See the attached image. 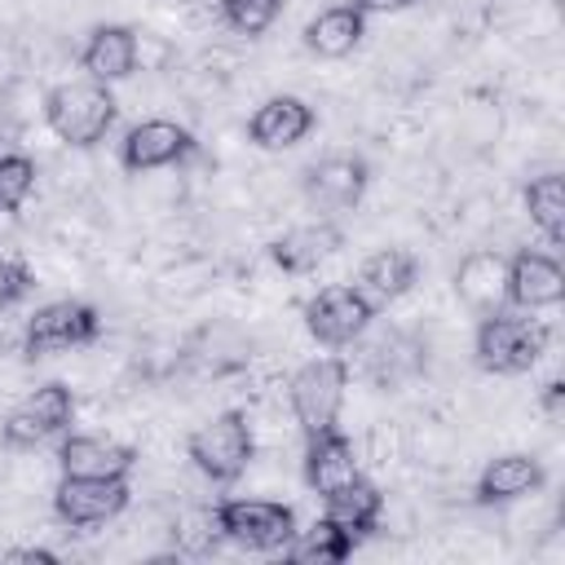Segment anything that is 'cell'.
<instances>
[{
	"instance_id": "1",
	"label": "cell",
	"mask_w": 565,
	"mask_h": 565,
	"mask_svg": "<svg viewBox=\"0 0 565 565\" xmlns=\"http://www.w3.org/2000/svg\"><path fill=\"white\" fill-rule=\"evenodd\" d=\"M40 115L53 128L57 141L88 150L115 128L119 102H115L110 84H102V79H66V84L44 93V110Z\"/></svg>"
},
{
	"instance_id": "2",
	"label": "cell",
	"mask_w": 565,
	"mask_h": 565,
	"mask_svg": "<svg viewBox=\"0 0 565 565\" xmlns=\"http://www.w3.org/2000/svg\"><path fill=\"white\" fill-rule=\"evenodd\" d=\"M547 349V327L534 318H512L503 309L481 313L477 340H472V358L481 371L490 375H521L530 371Z\"/></svg>"
},
{
	"instance_id": "3",
	"label": "cell",
	"mask_w": 565,
	"mask_h": 565,
	"mask_svg": "<svg viewBox=\"0 0 565 565\" xmlns=\"http://www.w3.org/2000/svg\"><path fill=\"white\" fill-rule=\"evenodd\" d=\"M252 450H256V441H252V424H247L243 411H221L216 419L194 428L190 441H185L190 463L216 486L238 481L247 472V463H252Z\"/></svg>"
},
{
	"instance_id": "4",
	"label": "cell",
	"mask_w": 565,
	"mask_h": 565,
	"mask_svg": "<svg viewBox=\"0 0 565 565\" xmlns=\"http://www.w3.org/2000/svg\"><path fill=\"white\" fill-rule=\"evenodd\" d=\"M344 384H349V362L344 358H313L291 375L287 402H291V415H296L305 437L335 428L340 406H344Z\"/></svg>"
},
{
	"instance_id": "5",
	"label": "cell",
	"mask_w": 565,
	"mask_h": 565,
	"mask_svg": "<svg viewBox=\"0 0 565 565\" xmlns=\"http://www.w3.org/2000/svg\"><path fill=\"white\" fill-rule=\"evenodd\" d=\"M300 313H305V331L322 349H344V344L362 340V331L371 327L375 300L358 282H335V287H322L318 296H309Z\"/></svg>"
},
{
	"instance_id": "6",
	"label": "cell",
	"mask_w": 565,
	"mask_h": 565,
	"mask_svg": "<svg viewBox=\"0 0 565 565\" xmlns=\"http://www.w3.org/2000/svg\"><path fill=\"white\" fill-rule=\"evenodd\" d=\"M221 539L247 547V552H282L296 534V512L278 499H221L216 508Z\"/></svg>"
},
{
	"instance_id": "7",
	"label": "cell",
	"mask_w": 565,
	"mask_h": 565,
	"mask_svg": "<svg viewBox=\"0 0 565 565\" xmlns=\"http://www.w3.org/2000/svg\"><path fill=\"white\" fill-rule=\"evenodd\" d=\"M97 335H102V318L88 300H53L26 318L22 349H26V358H49V353L84 349Z\"/></svg>"
},
{
	"instance_id": "8",
	"label": "cell",
	"mask_w": 565,
	"mask_h": 565,
	"mask_svg": "<svg viewBox=\"0 0 565 565\" xmlns=\"http://www.w3.org/2000/svg\"><path fill=\"white\" fill-rule=\"evenodd\" d=\"M71 419H75V397H71V388L57 384V380H49V384H40L35 393H26V397L4 415L0 441L13 446V450H35L40 441L66 433Z\"/></svg>"
},
{
	"instance_id": "9",
	"label": "cell",
	"mask_w": 565,
	"mask_h": 565,
	"mask_svg": "<svg viewBox=\"0 0 565 565\" xmlns=\"http://www.w3.org/2000/svg\"><path fill=\"white\" fill-rule=\"evenodd\" d=\"M128 477H62L53 490V512L71 530H93L128 508Z\"/></svg>"
},
{
	"instance_id": "10",
	"label": "cell",
	"mask_w": 565,
	"mask_h": 565,
	"mask_svg": "<svg viewBox=\"0 0 565 565\" xmlns=\"http://www.w3.org/2000/svg\"><path fill=\"white\" fill-rule=\"evenodd\" d=\"M305 203L318 216H335L362 203L366 185H371V168L362 154H327L318 163L305 168Z\"/></svg>"
},
{
	"instance_id": "11",
	"label": "cell",
	"mask_w": 565,
	"mask_h": 565,
	"mask_svg": "<svg viewBox=\"0 0 565 565\" xmlns=\"http://www.w3.org/2000/svg\"><path fill=\"white\" fill-rule=\"evenodd\" d=\"M190 154H194V132L181 128L177 119H141L119 141V163L128 172L172 168V163H185Z\"/></svg>"
},
{
	"instance_id": "12",
	"label": "cell",
	"mask_w": 565,
	"mask_h": 565,
	"mask_svg": "<svg viewBox=\"0 0 565 565\" xmlns=\"http://www.w3.org/2000/svg\"><path fill=\"white\" fill-rule=\"evenodd\" d=\"M508 305L516 309H552L565 300V269L556 265V256H543V252H516L508 256V291H503Z\"/></svg>"
},
{
	"instance_id": "13",
	"label": "cell",
	"mask_w": 565,
	"mask_h": 565,
	"mask_svg": "<svg viewBox=\"0 0 565 565\" xmlns=\"http://www.w3.org/2000/svg\"><path fill=\"white\" fill-rule=\"evenodd\" d=\"M137 53H141V40L132 26L124 22H102L88 31L84 49H79V66L88 71V79H102V84H119L137 71Z\"/></svg>"
},
{
	"instance_id": "14",
	"label": "cell",
	"mask_w": 565,
	"mask_h": 565,
	"mask_svg": "<svg viewBox=\"0 0 565 565\" xmlns=\"http://www.w3.org/2000/svg\"><path fill=\"white\" fill-rule=\"evenodd\" d=\"M309 132H313V106L291 97V93H278V97L260 102L256 115L247 119V137L260 150H291Z\"/></svg>"
},
{
	"instance_id": "15",
	"label": "cell",
	"mask_w": 565,
	"mask_h": 565,
	"mask_svg": "<svg viewBox=\"0 0 565 565\" xmlns=\"http://www.w3.org/2000/svg\"><path fill=\"white\" fill-rule=\"evenodd\" d=\"M137 463V450L115 441V437H97V433H71L57 446V468L62 477H128Z\"/></svg>"
},
{
	"instance_id": "16",
	"label": "cell",
	"mask_w": 565,
	"mask_h": 565,
	"mask_svg": "<svg viewBox=\"0 0 565 565\" xmlns=\"http://www.w3.org/2000/svg\"><path fill=\"white\" fill-rule=\"evenodd\" d=\"M503 291H508V256L494 247H477L459 260L455 269V296L472 309V313H494L503 309Z\"/></svg>"
},
{
	"instance_id": "17",
	"label": "cell",
	"mask_w": 565,
	"mask_h": 565,
	"mask_svg": "<svg viewBox=\"0 0 565 565\" xmlns=\"http://www.w3.org/2000/svg\"><path fill=\"white\" fill-rule=\"evenodd\" d=\"M340 247H344L340 225H331L327 216H318V221H309V225H296V230L278 234V238L269 243V256H274V265L287 269V274H309V269H318L327 256H335Z\"/></svg>"
},
{
	"instance_id": "18",
	"label": "cell",
	"mask_w": 565,
	"mask_h": 565,
	"mask_svg": "<svg viewBox=\"0 0 565 565\" xmlns=\"http://www.w3.org/2000/svg\"><path fill=\"white\" fill-rule=\"evenodd\" d=\"M353 477H362L358 472V455H353V441L340 428L305 437V481H309L313 494H331Z\"/></svg>"
},
{
	"instance_id": "19",
	"label": "cell",
	"mask_w": 565,
	"mask_h": 565,
	"mask_svg": "<svg viewBox=\"0 0 565 565\" xmlns=\"http://www.w3.org/2000/svg\"><path fill=\"white\" fill-rule=\"evenodd\" d=\"M543 481H547V472H543V463H539L534 455L508 450V455H494V459L481 468L472 494H477V503H512V499L534 494Z\"/></svg>"
},
{
	"instance_id": "20",
	"label": "cell",
	"mask_w": 565,
	"mask_h": 565,
	"mask_svg": "<svg viewBox=\"0 0 565 565\" xmlns=\"http://www.w3.org/2000/svg\"><path fill=\"white\" fill-rule=\"evenodd\" d=\"M366 35V13L344 4H331L305 22V49L318 57H349Z\"/></svg>"
},
{
	"instance_id": "21",
	"label": "cell",
	"mask_w": 565,
	"mask_h": 565,
	"mask_svg": "<svg viewBox=\"0 0 565 565\" xmlns=\"http://www.w3.org/2000/svg\"><path fill=\"white\" fill-rule=\"evenodd\" d=\"M322 516H331L335 525H344L353 539H366L375 525H380V512H384V494H380V486H371L366 477H353V481H344L340 490H331V494H322Z\"/></svg>"
},
{
	"instance_id": "22",
	"label": "cell",
	"mask_w": 565,
	"mask_h": 565,
	"mask_svg": "<svg viewBox=\"0 0 565 565\" xmlns=\"http://www.w3.org/2000/svg\"><path fill=\"white\" fill-rule=\"evenodd\" d=\"M415 274H419V260H415L406 247H380L375 256L362 260L358 287H362L371 300H397V296L411 291Z\"/></svg>"
},
{
	"instance_id": "23",
	"label": "cell",
	"mask_w": 565,
	"mask_h": 565,
	"mask_svg": "<svg viewBox=\"0 0 565 565\" xmlns=\"http://www.w3.org/2000/svg\"><path fill=\"white\" fill-rule=\"evenodd\" d=\"M353 547H358V539H353L344 525H335L331 516H318L300 539H296V534L287 539L282 556L296 561V565H335V561L353 556Z\"/></svg>"
},
{
	"instance_id": "24",
	"label": "cell",
	"mask_w": 565,
	"mask_h": 565,
	"mask_svg": "<svg viewBox=\"0 0 565 565\" xmlns=\"http://www.w3.org/2000/svg\"><path fill=\"white\" fill-rule=\"evenodd\" d=\"M525 212L547 234V243H565V181H561V172H543L525 185Z\"/></svg>"
},
{
	"instance_id": "25",
	"label": "cell",
	"mask_w": 565,
	"mask_h": 565,
	"mask_svg": "<svg viewBox=\"0 0 565 565\" xmlns=\"http://www.w3.org/2000/svg\"><path fill=\"white\" fill-rule=\"evenodd\" d=\"M31 190H35V159L4 150L0 154V216H13Z\"/></svg>"
},
{
	"instance_id": "26",
	"label": "cell",
	"mask_w": 565,
	"mask_h": 565,
	"mask_svg": "<svg viewBox=\"0 0 565 565\" xmlns=\"http://www.w3.org/2000/svg\"><path fill=\"white\" fill-rule=\"evenodd\" d=\"M216 13L238 35H260L282 13V0H216Z\"/></svg>"
},
{
	"instance_id": "27",
	"label": "cell",
	"mask_w": 565,
	"mask_h": 565,
	"mask_svg": "<svg viewBox=\"0 0 565 565\" xmlns=\"http://www.w3.org/2000/svg\"><path fill=\"white\" fill-rule=\"evenodd\" d=\"M221 539V525H216V512H194L181 530H177V547L185 556H207Z\"/></svg>"
},
{
	"instance_id": "28",
	"label": "cell",
	"mask_w": 565,
	"mask_h": 565,
	"mask_svg": "<svg viewBox=\"0 0 565 565\" xmlns=\"http://www.w3.org/2000/svg\"><path fill=\"white\" fill-rule=\"evenodd\" d=\"M26 291H31V269L18 265V260H4V256H0V309L18 305Z\"/></svg>"
},
{
	"instance_id": "29",
	"label": "cell",
	"mask_w": 565,
	"mask_h": 565,
	"mask_svg": "<svg viewBox=\"0 0 565 565\" xmlns=\"http://www.w3.org/2000/svg\"><path fill=\"white\" fill-rule=\"evenodd\" d=\"M539 406H543V415H547V419H561V415H565V384H561V380L543 384V397H539Z\"/></svg>"
},
{
	"instance_id": "30",
	"label": "cell",
	"mask_w": 565,
	"mask_h": 565,
	"mask_svg": "<svg viewBox=\"0 0 565 565\" xmlns=\"http://www.w3.org/2000/svg\"><path fill=\"white\" fill-rule=\"evenodd\" d=\"M349 4L362 9V13H402V9H415L424 0H349Z\"/></svg>"
},
{
	"instance_id": "31",
	"label": "cell",
	"mask_w": 565,
	"mask_h": 565,
	"mask_svg": "<svg viewBox=\"0 0 565 565\" xmlns=\"http://www.w3.org/2000/svg\"><path fill=\"white\" fill-rule=\"evenodd\" d=\"M4 561H31V565H57V552L49 547H9Z\"/></svg>"
},
{
	"instance_id": "32",
	"label": "cell",
	"mask_w": 565,
	"mask_h": 565,
	"mask_svg": "<svg viewBox=\"0 0 565 565\" xmlns=\"http://www.w3.org/2000/svg\"><path fill=\"white\" fill-rule=\"evenodd\" d=\"M18 137H22V124H13L9 115H0V154H4V150H9Z\"/></svg>"
}]
</instances>
